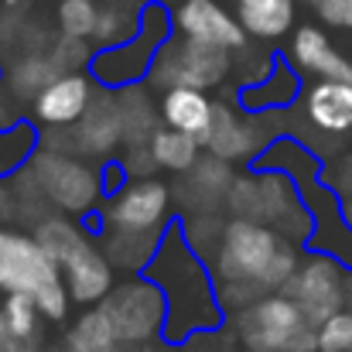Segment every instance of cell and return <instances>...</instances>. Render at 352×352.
I'll return each instance as SVG.
<instances>
[{"label": "cell", "mask_w": 352, "mask_h": 352, "mask_svg": "<svg viewBox=\"0 0 352 352\" xmlns=\"http://www.w3.org/2000/svg\"><path fill=\"white\" fill-rule=\"evenodd\" d=\"M342 212H346V223L352 226V199H346V202H342Z\"/></svg>", "instance_id": "cell-40"}, {"label": "cell", "mask_w": 352, "mask_h": 352, "mask_svg": "<svg viewBox=\"0 0 352 352\" xmlns=\"http://www.w3.org/2000/svg\"><path fill=\"white\" fill-rule=\"evenodd\" d=\"M346 308H352V274H349V287H346Z\"/></svg>", "instance_id": "cell-41"}, {"label": "cell", "mask_w": 352, "mask_h": 352, "mask_svg": "<svg viewBox=\"0 0 352 352\" xmlns=\"http://www.w3.org/2000/svg\"><path fill=\"white\" fill-rule=\"evenodd\" d=\"M65 352H120L123 342H120L117 329L110 322V315L103 308H89L82 311L72 329L65 332Z\"/></svg>", "instance_id": "cell-25"}, {"label": "cell", "mask_w": 352, "mask_h": 352, "mask_svg": "<svg viewBox=\"0 0 352 352\" xmlns=\"http://www.w3.org/2000/svg\"><path fill=\"white\" fill-rule=\"evenodd\" d=\"M239 352H267V349H239Z\"/></svg>", "instance_id": "cell-43"}, {"label": "cell", "mask_w": 352, "mask_h": 352, "mask_svg": "<svg viewBox=\"0 0 352 352\" xmlns=\"http://www.w3.org/2000/svg\"><path fill=\"white\" fill-rule=\"evenodd\" d=\"M318 352H352V308L336 311L318 325Z\"/></svg>", "instance_id": "cell-33"}, {"label": "cell", "mask_w": 352, "mask_h": 352, "mask_svg": "<svg viewBox=\"0 0 352 352\" xmlns=\"http://www.w3.org/2000/svg\"><path fill=\"white\" fill-rule=\"evenodd\" d=\"M117 103H120V120H123V144L126 147H140L151 144L154 133L164 126L161 120V107H154L147 86L130 82L117 89Z\"/></svg>", "instance_id": "cell-21"}, {"label": "cell", "mask_w": 352, "mask_h": 352, "mask_svg": "<svg viewBox=\"0 0 352 352\" xmlns=\"http://www.w3.org/2000/svg\"><path fill=\"white\" fill-rule=\"evenodd\" d=\"M0 291L28 294L48 322H65L72 294L58 263L34 236L0 226Z\"/></svg>", "instance_id": "cell-4"}, {"label": "cell", "mask_w": 352, "mask_h": 352, "mask_svg": "<svg viewBox=\"0 0 352 352\" xmlns=\"http://www.w3.org/2000/svg\"><path fill=\"white\" fill-rule=\"evenodd\" d=\"M346 287H349V274H346V263L332 253H311V256H301V267L298 274L287 280L284 294L308 315V322L322 325L329 322L336 311L346 308Z\"/></svg>", "instance_id": "cell-11"}, {"label": "cell", "mask_w": 352, "mask_h": 352, "mask_svg": "<svg viewBox=\"0 0 352 352\" xmlns=\"http://www.w3.org/2000/svg\"><path fill=\"white\" fill-rule=\"evenodd\" d=\"M48 55H52V62L62 69V76L82 72V69L93 65V58H96V52L89 48V38H72V34H62V31L52 38Z\"/></svg>", "instance_id": "cell-31"}, {"label": "cell", "mask_w": 352, "mask_h": 352, "mask_svg": "<svg viewBox=\"0 0 352 352\" xmlns=\"http://www.w3.org/2000/svg\"><path fill=\"white\" fill-rule=\"evenodd\" d=\"M294 93H298L294 72H291L287 65H277L260 89H246V93H243V103H246L250 110H260V107H287V100H294Z\"/></svg>", "instance_id": "cell-30"}, {"label": "cell", "mask_w": 352, "mask_h": 352, "mask_svg": "<svg viewBox=\"0 0 352 352\" xmlns=\"http://www.w3.org/2000/svg\"><path fill=\"white\" fill-rule=\"evenodd\" d=\"M72 133H76V147H79L82 157L113 154L117 144H123V120H120L117 93L96 89L86 113L79 117V123H72Z\"/></svg>", "instance_id": "cell-15"}, {"label": "cell", "mask_w": 352, "mask_h": 352, "mask_svg": "<svg viewBox=\"0 0 352 352\" xmlns=\"http://www.w3.org/2000/svg\"><path fill=\"white\" fill-rule=\"evenodd\" d=\"M157 107H161L164 126L185 130L206 147V137H209L212 117H216V103L202 89H168Z\"/></svg>", "instance_id": "cell-20"}, {"label": "cell", "mask_w": 352, "mask_h": 352, "mask_svg": "<svg viewBox=\"0 0 352 352\" xmlns=\"http://www.w3.org/2000/svg\"><path fill=\"white\" fill-rule=\"evenodd\" d=\"M230 55L226 48H212L192 38H168L154 62H151V86L168 93V89H212L230 76Z\"/></svg>", "instance_id": "cell-8"}, {"label": "cell", "mask_w": 352, "mask_h": 352, "mask_svg": "<svg viewBox=\"0 0 352 352\" xmlns=\"http://www.w3.org/2000/svg\"><path fill=\"white\" fill-rule=\"evenodd\" d=\"M120 164H123V171H126V178H130V182H140V178H154V175L161 171V164H157V157H154L151 144H140V147H126V154L120 157Z\"/></svg>", "instance_id": "cell-35"}, {"label": "cell", "mask_w": 352, "mask_h": 352, "mask_svg": "<svg viewBox=\"0 0 352 352\" xmlns=\"http://www.w3.org/2000/svg\"><path fill=\"white\" fill-rule=\"evenodd\" d=\"M100 308L110 315L123 346H147L168 325V298H164L161 284L151 277L117 284L100 301Z\"/></svg>", "instance_id": "cell-9"}, {"label": "cell", "mask_w": 352, "mask_h": 352, "mask_svg": "<svg viewBox=\"0 0 352 352\" xmlns=\"http://www.w3.org/2000/svg\"><path fill=\"white\" fill-rule=\"evenodd\" d=\"M349 62H352V58H349Z\"/></svg>", "instance_id": "cell-47"}, {"label": "cell", "mask_w": 352, "mask_h": 352, "mask_svg": "<svg viewBox=\"0 0 352 352\" xmlns=\"http://www.w3.org/2000/svg\"><path fill=\"white\" fill-rule=\"evenodd\" d=\"M206 151L223 157V161H253L263 154V137H260V123L256 120H243L233 107L216 103V117L212 130L206 137Z\"/></svg>", "instance_id": "cell-16"}, {"label": "cell", "mask_w": 352, "mask_h": 352, "mask_svg": "<svg viewBox=\"0 0 352 352\" xmlns=\"http://www.w3.org/2000/svg\"><path fill=\"white\" fill-rule=\"evenodd\" d=\"M58 76H62V69L52 62L48 48H41V52H21L10 62V69H7V93L17 103H34Z\"/></svg>", "instance_id": "cell-23"}, {"label": "cell", "mask_w": 352, "mask_h": 352, "mask_svg": "<svg viewBox=\"0 0 352 352\" xmlns=\"http://www.w3.org/2000/svg\"><path fill=\"white\" fill-rule=\"evenodd\" d=\"M120 352H144V349H140V346H123Z\"/></svg>", "instance_id": "cell-42"}, {"label": "cell", "mask_w": 352, "mask_h": 352, "mask_svg": "<svg viewBox=\"0 0 352 352\" xmlns=\"http://www.w3.org/2000/svg\"><path fill=\"white\" fill-rule=\"evenodd\" d=\"M96 21H100V3L96 0H58V7H55V24H58L62 34L93 41Z\"/></svg>", "instance_id": "cell-29"}, {"label": "cell", "mask_w": 352, "mask_h": 352, "mask_svg": "<svg viewBox=\"0 0 352 352\" xmlns=\"http://www.w3.org/2000/svg\"><path fill=\"white\" fill-rule=\"evenodd\" d=\"M0 352H45V332H21L0 311Z\"/></svg>", "instance_id": "cell-34"}, {"label": "cell", "mask_w": 352, "mask_h": 352, "mask_svg": "<svg viewBox=\"0 0 352 352\" xmlns=\"http://www.w3.org/2000/svg\"><path fill=\"white\" fill-rule=\"evenodd\" d=\"M291 62L315 79H352V62L332 45L318 24H301L291 41Z\"/></svg>", "instance_id": "cell-18"}, {"label": "cell", "mask_w": 352, "mask_h": 352, "mask_svg": "<svg viewBox=\"0 0 352 352\" xmlns=\"http://www.w3.org/2000/svg\"><path fill=\"white\" fill-rule=\"evenodd\" d=\"M144 277L157 280L164 298H168V325L164 332L175 342H185L195 332H209L219 329V315L223 305L216 294V280L212 270H206L202 256L188 246V239L182 236V226H168L157 256L151 260V267L144 270Z\"/></svg>", "instance_id": "cell-2"}, {"label": "cell", "mask_w": 352, "mask_h": 352, "mask_svg": "<svg viewBox=\"0 0 352 352\" xmlns=\"http://www.w3.org/2000/svg\"><path fill=\"white\" fill-rule=\"evenodd\" d=\"M298 267V243L250 219H230L216 253L209 256L216 298L226 311H243L253 301L284 291Z\"/></svg>", "instance_id": "cell-1"}, {"label": "cell", "mask_w": 352, "mask_h": 352, "mask_svg": "<svg viewBox=\"0 0 352 352\" xmlns=\"http://www.w3.org/2000/svg\"><path fill=\"white\" fill-rule=\"evenodd\" d=\"M21 216V202H17V188L10 178H0V223H10Z\"/></svg>", "instance_id": "cell-38"}, {"label": "cell", "mask_w": 352, "mask_h": 352, "mask_svg": "<svg viewBox=\"0 0 352 352\" xmlns=\"http://www.w3.org/2000/svg\"><path fill=\"white\" fill-rule=\"evenodd\" d=\"M226 209L233 212V219L263 223L291 243H305L315 233V216L301 206V195L287 171L260 168L253 175H239L230 188Z\"/></svg>", "instance_id": "cell-5"}, {"label": "cell", "mask_w": 352, "mask_h": 352, "mask_svg": "<svg viewBox=\"0 0 352 352\" xmlns=\"http://www.w3.org/2000/svg\"><path fill=\"white\" fill-rule=\"evenodd\" d=\"M140 31V10H133L130 3H103L100 7V21H96V34L93 41L103 48H117L126 45L133 34Z\"/></svg>", "instance_id": "cell-27"}, {"label": "cell", "mask_w": 352, "mask_h": 352, "mask_svg": "<svg viewBox=\"0 0 352 352\" xmlns=\"http://www.w3.org/2000/svg\"><path fill=\"white\" fill-rule=\"evenodd\" d=\"M157 352H171V349H157Z\"/></svg>", "instance_id": "cell-45"}, {"label": "cell", "mask_w": 352, "mask_h": 352, "mask_svg": "<svg viewBox=\"0 0 352 352\" xmlns=\"http://www.w3.org/2000/svg\"><path fill=\"white\" fill-rule=\"evenodd\" d=\"M28 171L34 175L41 195L48 199L52 209L65 216H82L89 212L100 195H103V168L82 161V154H62L48 147H34L31 157L24 161Z\"/></svg>", "instance_id": "cell-7"}, {"label": "cell", "mask_w": 352, "mask_h": 352, "mask_svg": "<svg viewBox=\"0 0 352 352\" xmlns=\"http://www.w3.org/2000/svg\"><path fill=\"white\" fill-rule=\"evenodd\" d=\"M308 120L332 137L352 133V79H318L301 100Z\"/></svg>", "instance_id": "cell-19"}, {"label": "cell", "mask_w": 352, "mask_h": 352, "mask_svg": "<svg viewBox=\"0 0 352 352\" xmlns=\"http://www.w3.org/2000/svg\"><path fill=\"white\" fill-rule=\"evenodd\" d=\"M233 332L239 349L267 352H318V325L284 294H267L250 308L236 311Z\"/></svg>", "instance_id": "cell-6"}, {"label": "cell", "mask_w": 352, "mask_h": 352, "mask_svg": "<svg viewBox=\"0 0 352 352\" xmlns=\"http://www.w3.org/2000/svg\"><path fill=\"white\" fill-rule=\"evenodd\" d=\"M164 230L151 233H126V230H103V250L120 270H147L161 250Z\"/></svg>", "instance_id": "cell-24"}, {"label": "cell", "mask_w": 352, "mask_h": 352, "mask_svg": "<svg viewBox=\"0 0 352 352\" xmlns=\"http://www.w3.org/2000/svg\"><path fill=\"white\" fill-rule=\"evenodd\" d=\"M151 151L157 157V164L164 171H175V175H185L199 157H202V144L185 133V130H175V126H161L151 140Z\"/></svg>", "instance_id": "cell-26"}, {"label": "cell", "mask_w": 352, "mask_h": 352, "mask_svg": "<svg viewBox=\"0 0 352 352\" xmlns=\"http://www.w3.org/2000/svg\"><path fill=\"white\" fill-rule=\"evenodd\" d=\"M34 239L58 263L72 301L100 305L113 291V260L107 256L103 246H96L89 236L82 233V226L72 223L65 212L45 216L34 226Z\"/></svg>", "instance_id": "cell-3"}, {"label": "cell", "mask_w": 352, "mask_h": 352, "mask_svg": "<svg viewBox=\"0 0 352 352\" xmlns=\"http://www.w3.org/2000/svg\"><path fill=\"white\" fill-rule=\"evenodd\" d=\"M226 230V219L223 212H185L182 216V236L188 239V246L199 253V256H212L219 239Z\"/></svg>", "instance_id": "cell-28"}, {"label": "cell", "mask_w": 352, "mask_h": 352, "mask_svg": "<svg viewBox=\"0 0 352 352\" xmlns=\"http://www.w3.org/2000/svg\"><path fill=\"white\" fill-rule=\"evenodd\" d=\"M31 3L34 0H0V48H14L24 28L31 24Z\"/></svg>", "instance_id": "cell-32"}, {"label": "cell", "mask_w": 352, "mask_h": 352, "mask_svg": "<svg viewBox=\"0 0 352 352\" xmlns=\"http://www.w3.org/2000/svg\"><path fill=\"white\" fill-rule=\"evenodd\" d=\"M171 21H168V10L157 3H147L140 10V31L126 41V45H117V48H103L96 52L93 58V76L103 82V86H130L137 82L140 76L151 72V62L157 55V48L171 38Z\"/></svg>", "instance_id": "cell-10"}, {"label": "cell", "mask_w": 352, "mask_h": 352, "mask_svg": "<svg viewBox=\"0 0 352 352\" xmlns=\"http://www.w3.org/2000/svg\"><path fill=\"white\" fill-rule=\"evenodd\" d=\"M318 21H325L329 28H339V31H352V0H305Z\"/></svg>", "instance_id": "cell-36"}, {"label": "cell", "mask_w": 352, "mask_h": 352, "mask_svg": "<svg viewBox=\"0 0 352 352\" xmlns=\"http://www.w3.org/2000/svg\"><path fill=\"white\" fill-rule=\"evenodd\" d=\"M161 3H182V0H161Z\"/></svg>", "instance_id": "cell-44"}, {"label": "cell", "mask_w": 352, "mask_h": 352, "mask_svg": "<svg viewBox=\"0 0 352 352\" xmlns=\"http://www.w3.org/2000/svg\"><path fill=\"white\" fill-rule=\"evenodd\" d=\"M17 120H21V103H17L7 89H0V130L17 126Z\"/></svg>", "instance_id": "cell-39"}, {"label": "cell", "mask_w": 352, "mask_h": 352, "mask_svg": "<svg viewBox=\"0 0 352 352\" xmlns=\"http://www.w3.org/2000/svg\"><path fill=\"white\" fill-rule=\"evenodd\" d=\"M329 188L346 202L352 199V154H342L339 161H336V168L329 171Z\"/></svg>", "instance_id": "cell-37"}, {"label": "cell", "mask_w": 352, "mask_h": 352, "mask_svg": "<svg viewBox=\"0 0 352 352\" xmlns=\"http://www.w3.org/2000/svg\"><path fill=\"white\" fill-rule=\"evenodd\" d=\"M175 31L182 38L212 45V48H226L239 52L246 45V31L236 17V10H226L223 0H182L175 10Z\"/></svg>", "instance_id": "cell-13"}, {"label": "cell", "mask_w": 352, "mask_h": 352, "mask_svg": "<svg viewBox=\"0 0 352 352\" xmlns=\"http://www.w3.org/2000/svg\"><path fill=\"white\" fill-rule=\"evenodd\" d=\"M55 352H65V349H55Z\"/></svg>", "instance_id": "cell-46"}, {"label": "cell", "mask_w": 352, "mask_h": 352, "mask_svg": "<svg viewBox=\"0 0 352 352\" xmlns=\"http://www.w3.org/2000/svg\"><path fill=\"white\" fill-rule=\"evenodd\" d=\"M233 10L250 38L274 41L294 28L298 0H233Z\"/></svg>", "instance_id": "cell-22"}, {"label": "cell", "mask_w": 352, "mask_h": 352, "mask_svg": "<svg viewBox=\"0 0 352 352\" xmlns=\"http://www.w3.org/2000/svg\"><path fill=\"white\" fill-rule=\"evenodd\" d=\"M93 79L86 72H69L58 76L38 100H34V117L45 126H72L86 113V107L93 103Z\"/></svg>", "instance_id": "cell-17"}, {"label": "cell", "mask_w": 352, "mask_h": 352, "mask_svg": "<svg viewBox=\"0 0 352 352\" xmlns=\"http://www.w3.org/2000/svg\"><path fill=\"white\" fill-rule=\"evenodd\" d=\"M175 195L157 178H140L113 192L103 209V230H126V233H151L168 230V209Z\"/></svg>", "instance_id": "cell-12"}, {"label": "cell", "mask_w": 352, "mask_h": 352, "mask_svg": "<svg viewBox=\"0 0 352 352\" xmlns=\"http://www.w3.org/2000/svg\"><path fill=\"white\" fill-rule=\"evenodd\" d=\"M233 182L236 175L230 168V161H223V157L206 151L182 175V182L171 188V195H175V206L182 209V216L185 212H223Z\"/></svg>", "instance_id": "cell-14"}]
</instances>
